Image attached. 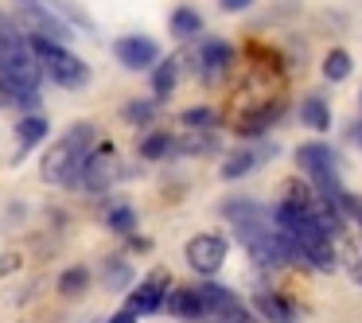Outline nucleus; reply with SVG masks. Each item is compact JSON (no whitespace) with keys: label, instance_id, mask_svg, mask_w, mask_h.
<instances>
[{"label":"nucleus","instance_id":"obj_3","mask_svg":"<svg viewBox=\"0 0 362 323\" xmlns=\"http://www.w3.org/2000/svg\"><path fill=\"white\" fill-rule=\"evenodd\" d=\"M0 74H4V78H12L16 86L32 90V94H40L43 71H40V63H35V55H32V47H28V40L16 32V28L0 35Z\"/></svg>","mask_w":362,"mask_h":323},{"label":"nucleus","instance_id":"obj_15","mask_svg":"<svg viewBox=\"0 0 362 323\" xmlns=\"http://www.w3.org/2000/svg\"><path fill=\"white\" fill-rule=\"evenodd\" d=\"M265 156H269V148H238L234 156L222 164V175H226V180H242V175L253 172V168H257Z\"/></svg>","mask_w":362,"mask_h":323},{"label":"nucleus","instance_id":"obj_33","mask_svg":"<svg viewBox=\"0 0 362 323\" xmlns=\"http://www.w3.org/2000/svg\"><path fill=\"white\" fill-rule=\"evenodd\" d=\"M358 141H362V125H358Z\"/></svg>","mask_w":362,"mask_h":323},{"label":"nucleus","instance_id":"obj_20","mask_svg":"<svg viewBox=\"0 0 362 323\" xmlns=\"http://www.w3.org/2000/svg\"><path fill=\"white\" fill-rule=\"evenodd\" d=\"M175 152V136L172 133H148L141 141V156L144 160H168Z\"/></svg>","mask_w":362,"mask_h":323},{"label":"nucleus","instance_id":"obj_28","mask_svg":"<svg viewBox=\"0 0 362 323\" xmlns=\"http://www.w3.org/2000/svg\"><path fill=\"white\" fill-rule=\"evenodd\" d=\"M218 323H261V319H257V315H250V307H245V304H238V307H230V312H222Z\"/></svg>","mask_w":362,"mask_h":323},{"label":"nucleus","instance_id":"obj_2","mask_svg":"<svg viewBox=\"0 0 362 323\" xmlns=\"http://www.w3.org/2000/svg\"><path fill=\"white\" fill-rule=\"evenodd\" d=\"M28 47H32L40 71L47 74L51 82H59V86H66V90H82L90 82V66L82 63L78 55H71L66 47L47 43V40H28Z\"/></svg>","mask_w":362,"mask_h":323},{"label":"nucleus","instance_id":"obj_22","mask_svg":"<svg viewBox=\"0 0 362 323\" xmlns=\"http://www.w3.org/2000/svg\"><path fill=\"white\" fill-rule=\"evenodd\" d=\"M351 71H354V63H351V55H346L343 47H335V51L323 55V78L327 82H343Z\"/></svg>","mask_w":362,"mask_h":323},{"label":"nucleus","instance_id":"obj_27","mask_svg":"<svg viewBox=\"0 0 362 323\" xmlns=\"http://www.w3.org/2000/svg\"><path fill=\"white\" fill-rule=\"evenodd\" d=\"M105 269H110V276H105L110 288H125V284L133 281V269H129V261H121V257H110V261H105Z\"/></svg>","mask_w":362,"mask_h":323},{"label":"nucleus","instance_id":"obj_19","mask_svg":"<svg viewBox=\"0 0 362 323\" xmlns=\"http://www.w3.org/2000/svg\"><path fill=\"white\" fill-rule=\"evenodd\" d=\"M300 117H304V125H312L315 133H327L331 129V110L323 98H308L304 105H300Z\"/></svg>","mask_w":362,"mask_h":323},{"label":"nucleus","instance_id":"obj_21","mask_svg":"<svg viewBox=\"0 0 362 323\" xmlns=\"http://www.w3.org/2000/svg\"><path fill=\"white\" fill-rule=\"evenodd\" d=\"M105 226H110L113 234H129V237H133V230H136L133 206H129V203H113L110 211H105Z\"/></svg>","mask_w":362,"mask_h":323},{"label":"nucleus","instance_id":"obj_6","mask_svg":"<svg viewBox=\"0 0 362 323\" xmlns=\"http://www.w3.org/2000/svg\"><path fill=\"white\" fill-rule=\"evenodd\" d=\"M226 261V237L218 234H195L187 242V265L203 276H214Z\"/></svg>","mask_w":362,"mask_h":323},{"label":"nucleus","instance_id":"obj_4","mask_svg":"<svg viewBox=\"0 0 362 323\" xmlns=\"http://www.w3.org/2000/svg\"><path fill=\"white\" fill-rule=\"evenodd\" d=\"M78 180L90 195H102V191H110L113 183L121 180V160H117V152H113L110 141H98V148L90 152V160L82 164Z\"/></svg>","mask_w":362,"mask_h":323},{"label":"nucleus","instance_id":"obj_7","mask_svg":"<svg viewBox=\"0 0 362 323\" xmlns=\"http://www.w3.org/2000/svg\"><path fill=\"white\" fill-rule=\"evenodd\" d=\"M296 164H300V172H304V175H312V187H315V183L335 180L339 160H335V148H331V144L312 141V144H300V148H296Z\"/></svg>","mask_w":362,"mask_h":323},{"label":"nucleus","instance_id":"obj_12","mask_svg":"<svg viewBox=\"0 0 362 323\" xmlns=\"http://www.w3.org/2000/svg\"><path fill=\"white\" fill-rule=\"evenodd\" d=\"M180 71H183V59H175V55H168L156 63V74H152V98H156V102L172 98L175 82H180Z\"/></svg>","mask_w":362,"mask_h":323},{"label":"nucleus","instance_id":"obj_23","mask_svg":"<svg viewBox=\"0 0 362 323\" xmlns=\"http://www.w3.org/2000/svg\"><path fill=\"white\" fill-rule=\"evenodd\" d=\"M203 32V16L195 8H175L172 12V35L175 40H187V35H199Z\"/></svg>","mask_w":362,"mask_h":323},{"label":"nucleus","instance_id":"obj_30","mask_svg":"<svg viewBox=\"0 0 362 323\" xmlns=\"http://www.w3.org/2000/svg\"><path fill=\"white\" fill-rule=\"evenodd\" d=\"M351 281L362 288V257H354V261H351Z\"/></svg>","mask_w":362,"mask_h":323},{"label":"nucleus","instance_id":"obj_10","mask_svg":"<svg viewBox=\"0 0 362 323\" xmlns=\"http://www.w3.org/2000/svg\"><path fill=\"white\" fill-rule=\"evenodd\" d=\"M195 59H199V71H203V82H218L226 74V66L234 63V47L226 40H206Z\"/></svg>","mask_w":362,"mask_h":323},{"label":"nucleus","instance_id":"obj_24","mask_svg":"<svg viewBox=\"0 0 362 323\" xmlns=\"http://www.w3.org/2000/svg\"><path fill=\"white\" fill-rule=\"evenodd\" d=\"M86 284H90V269L86 265H74V269H66V273L59 276V292H63V296H78V292H86Z\"/></svg>","mask_w":362,"mask_h":323},{"label":"nucleus","instance_id":"obj_26","mask_svg":"<svg viewBox=\"0 0 362 323\" xmlns=\"http://www.w3.org/2000/svg\"><path fill=\"white\" fill-rule=\"evenodd\" d=\"M218 113L214 110H206V105H195V110H183L180 113V121H183V129H187V133H195V129H214L218 125Z\"/></svg>","mask_w":362,"mask_h":323},{"label":"nucleus","instance_id":"obj_8","mask_svg":"<svg viewBox=\"0 0 362 323\" xmlns=\"http://www.w3.org/2000/svg\"><path fill=\"white\" fill-rule=\"evenodd\" d=\"M113 55H117L121 66L129 71H148V66L160 63V43L148 40V35H121L113 43Z\"/></svg>","mask_w":362,"mask_h":323},{"label":"nucleus","instance_id":"obj_9","mask_svg":"<svg viewBox=\"0 0 362 323\" xmlns=\"http://www.w3.org/2000/svg\"><path fill=\"white\" fill-rule=\"evenodd\" d=\"M164 300H168V273H164V269H156L148 281L136 284V288L129 292V312H133V315H152V312L164 307Z\"/></svg>","mask_w":362,"mask_h":323},{"label":"nucleus","instance_id":"obj_18","mask_svg":"<svg viewBox=\"0 0 362 323\" xmlns=\"http://www.w3.org/2000/svg\"><path fill=\"white\" fill-rule=\"evenodd\" d=\"M43 136H47V117H43V113H28V117H20V125H16L20 148H32V144H40Z\"/></svg>","mask_w":362,"mask_h":323},{"label":"nucleus","instance_id":"obj_14","mask_svg":"<svg viewBox=\"0 0 362 323\" xmlns=\"http://www.w3.org/2000/svg\"><path fill=\"white\" fill-rule=\"evenodd\" d=\"M218 148V133L214 129H195V133H183L175 141V152H187V156H211Z\"/></svg>","mask_w":362,"mask_h":323},{"label":"nucleus","instance_id":"obj_25","mask_svg":"<svg viewBox=\"0 0 362 323\" xmlns=\"http://www.w3.org/2000/svg\"><path fill=\"white\" fill-rule=\"evenodd\" d=\"M156 98H144V102H129L125 110H121V117L129 121V125H148L152 117H156Z\"/></svg>","mask_w":362,"mask_h":323},{"label":"nucleus","instance_id":"obj_1","mask_svg":"<svg viewBox=\"0 0 362 323\" xmlns=\"http://www.w3.org/2000/svg\"><path fill=\"white\" fill-rule=\"evenodd\" d=\"M98 148V129L94 125H71L63 136L55 141V148H47V156H43L40 172L47 183H55V187H66V183H74L82 175V164L90 160V152Z\"/></svg>","mask_w":362,"mask_h":323},{"label":"nucleus","instance_id":"obj_29","mask_svg":"<svg viewBox=\"0 0 362 323\" xmlns=\"http://www.w3.org/2000/svg\"><path fill=\"white\" fill-rule=\"evenodd\" d=\"M253 0H222V8L226 12H242V8H250Z\"/></svg>","mask_w":362,"mask_h":323},{"label":"nucleus","instance_id":"obj_16","mask_svg":"<svg viewBox=\"0 0 362 323\" xmlns=\"http://www.w3.org/2000/svg\"><path fill=\"white\" fill-rule=\"evenodd\" d=\"M35 4H40V0H35ZM43 4H51L63 24H74V32H94V24H90L86 8H82L78 0H43Z\"/></svg>","mask_w":362,"mask_h":323},{"label":"nucleus","instance_id":"obj_11","mask_svg":"<svg viewBox=\"0 0 362 323\" xmlns=\"http://www.w3.org/2000/svg\"><path fill=\"white\" fill-rule=\"evenodd\" d=\"M164 307L172 315H180V319H203V315H206L199 288H172V292H168V300H164Z\"/></svg>","mask_w":362,"mask_h":323},{"label":"nucleus","instance_id":"obj_31","mask_svg":"<svg viewBox=\"0 0 362 323\" xmlns=\"http://www.w3.org/2000/svg\"><path fill=\"white\" fill-rule=\"evenodd\" d=\"M110 323H136V315H133V312H129V307H125V312L110 315Z\"/></svg>","mask_w":362,"mask_h":323},{"label":"nucleus","instance_id":"obj_17","mask_svg":"<svg viewBox=\"0 0 362 323\" xmlns=\"http://www.w3.org/2000/svg\"><path fill=\"white\" fill-rule=\"evenodd\" d=\"M222 214H226V222L230 226H245V222H257V218H265V211H261L253 199H226L222 203Z\"/></svg>","mask_w":362,"mask_h":323},{"label":"nucleus","instance_id":"obj_5","mask_svg":"<svg viewBox=\"0 0 362 323\" xmlns=\"http://www.w3.org/2000/svg\"><path fill=\"white\" fill-rule=\"evenodd\" d=\"M20 24H24L28 40H47V43H59V47H66V43L74 40V28H66L55 12H47L43 4H35V0L20 8Z\"/></svg>","mask_w":362,"mask_h":323},{"label":"nucleus","instance_id":"obj_13","mask_svg":"<svg viewBox=\"0 0 362 323\" xmlns=\"http://www.w3.org/2000/svg\"><path fill=\"white\" fill-rule=\"evenodd\" d=\"M253 307H257V315H265L269 323H296V312H292L288 300H281L276 292H257V296H253Z\"/></svg>","mask_w":362,"mask_h":323},{"label":"nucleus","instance_id":"obj_32","mask_svg":"<svg viewBox=\"0 0 362 323\" xmlns=\"http://www.w3.org/2000/svg\"><path fill=\"white\" fill-rule=\"evenodd\" d=\"M4 32H12V24H8V16H0V35Z\"/></svg>","mask_w":362,"mask_h":323}]
</instances>
